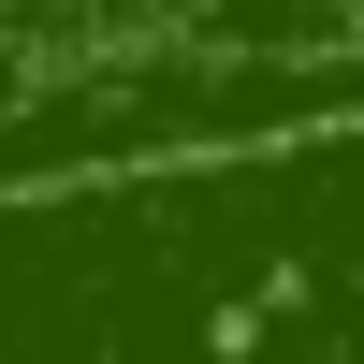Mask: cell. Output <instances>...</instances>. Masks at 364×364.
<instances>
[{"label":"cell","instance_id":"1","mask_svg":"<svg viewBox=\"0 0 364 364\" xmlns=\"http://www.w3.org/2000/svg\"><path fill=\"white\" fill-rule=\"evenodd\" d=\"M306 117H364V58H175V73H73L0 102V175L29 161H117V146H248L306 132Z\"/></svg>","mask_w":364,"mask_h":364}]
</instances>
